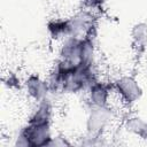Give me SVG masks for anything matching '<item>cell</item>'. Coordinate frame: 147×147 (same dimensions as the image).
<instances>
[{"label": "cell", "instance_id": "cell-1", "mask_svg": "<svg viewBox=\"0 0 147 147\" xmlns=\"http://www.w3.org/2000/svg\"><path fill=\"white\" fill-rule=\"evenodd\" d=\"M52 140L51 122H30L20 131L16 144L20 146L42 147Z\"/></svg>", "mask_w": 147, "mask_h": 147}, {"label": "cell", "instance_id": "cell-2", "mask_svg": "<svg viewBox=\"0 0 147 147\" xmlns=\"http://www.w3.org/2000/svg\"><path fill=\"white\" fill-rule=\"evenodd\" d=\"M111 109L109 106H91L87 121H86V130H87V139L98 140L108 124L111 121Z\"/></svg>", "mask_w": 147, "mask_h": 147}, {"label": "cell", "instance_id": "cell-3", "mask_svg": "<svg viewBox=\"0 0 147 147\" xmlns=\"http://www.w3.org/2000/svg\"><path fill=\"white\" fill-rule=\"evenodd\" d=\"M114 91L119 95L121 100L127 105L134 103L141 96V88L132 76H122L114 83Z\"/></svg>", "mask_w": 147, "mask_h": 147}, {"label": "cell", "instance_id": "cell-4", "mask_svg": "<svg viewBox=\"0 0 147 147\" xmlns=\"http://www.w3.org/2000/svg\"><path fill=\"white\" fill-rule=\"evenodd\" d=\"M25 90L28 94L37 102L47 98L49 90L48 80H44L38 75H30L25 80Z\"/></svg>", "mask_w": 147, "mask_h": 147}, {"label": "cell", "instance_id": "cell-5", "mask_svg": "<svg viewBox=\"0 0 147 147\" xmlns=\"http://www.w3.org/2000/svg\"><path fill=\"white\" fill-rule=\"evenodd\" d=\"M88 101L91 106H108L111 87L102 82H95L88 90Z\"/></svg>", "mask_w": 147, "mask_h": 147}, {"label": "cell", "instance_id": "cell-6", "mask_svg": "<svg viewBox=\"0 0 147 147\" xmlns=\"http://www.w3.org/2000/svg\"><path fill=\"white\" fill-rule=\"evenodd\" d=\"M132 46L137 54H142L147 47V24L138 23L131 31Z\"/></svg>", "mask_w": 147, "mask_h": 147}, {"label": "cell", "instance_id": "cell-7", "mask_svg": "<svg viewBox=\"0 0 147 147\" xmlns=\"http://www.w3.org/2000/svg\"><path fill=\"white\" fill-rule=\"evenodd\" d=\"M47 30L54 39H67L71 36L69 20H52L47 24Z\"/></svg>", "mask_w": 147, "mask_h": 147}, {"label": "cell", "instance_id": "cell-8", "mask_svg": "<svg viewBox=\"0 0 147 147\" xmlns=\"http://www.w3.org/2000/svg\"><path fill=\"white\" fill-rule=\"evenodd\" d=\"M105 2L106 0H84V3L87 8H99Z\"/></svg>", "mask_w": 147, "mask_h": 147}, {"label": "cell", "instance_id": "cell-9", "mask_svg": "<svg viewBox=\"0 0 147 147\" xmlns=\"http://www.w3.org/2000/svg\"><path fill=\"white\" fill-rule=\"evenodd\" d=\"M138 136L140 138L147 140V122H145V124H144V126H142V129H141V131H140V133Z\"/></svg>", "mask_w": 147, "mask_h": 147}]
</instances>
